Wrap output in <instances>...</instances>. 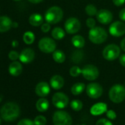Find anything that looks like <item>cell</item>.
Wrapping results in <instances>:
<instances>
[{
	"label": "cell",
	"instance_id": "obj_1",
	"mask_svg": "<svg viewBox=\"0 0 125 125\" xmlns=\"http://www.w3.org/2000/svg\"><path fill=\"white\" fill-rule=\"evenodd\" d=\"M19 114L20 107L16 102H7L0 109V115L3 120L8 122H12L17 119Z\"/></svg>",
	"mask_w": 125,
	"mask_h": 125
},
{
	"label": "cell",
	"instance_id": "obj_2",
	"mask_svg": "<svg viewBox=\"0 0 125 125\" xmlns=\"http://www.w3.org/2000/svg\"><path fill=\"white\" fill-rule=\"evenodd\" d=\"M89 40L95 44H101L105 42L107 38V33L106 30L100 27H95L89 30Z\"/></svg>",
	"mask_w": 125,
	"mask_h": 125
},
{
	"label": "cell",
	"instance_id": "obj_3",
	"mask_svg": "<svg viewBox=\"0 0 125 125\" xmlns=\"http://www.w3.org/2000/svg\"><path fill=\"white\" fill-rule=\"evenodd\" d=\"M45 20L50 24H55L60 22L63 17L62 10L57 6L49 8L45 13Z\"/></svg>",
	"mask_w": 125,
	"mask_h": 125
},
{
	"label": "cell",
	"instance_id": "obj_4",
	"mask_svg": "<svg viewBox=\"0 0 125 125\" xmlns=\"http://www.w3.org/2000/svg\"><path fill=\"white\" fill-rule=\"evenodd\" d=\"M109 98L114 103H121L125 99V88L124 85L116 84L109 91Z\"/></svg>",
	"mask_w": 125,
	"mask_h": 125
},
{
	"label": "cell",
	"instance_id": "obj_5",
	"mask_svg": "<svg viewBox=\"0 0 125 125\" xmlns=\"http://www.w3.org/2000/svg\"><path fill=\"white\" fill-rule=\"evenodd\" d=\"M54 125H72V118L70 114L63 110L56 111L52 117Z\"/></svg>",
	"mask_w": 125,
	"mask_h": 125
},
{
	"label": "cell",
	"instance_id": "obj_6",
	"mask_svg": "<svg viewBox=\"0 0 125 125\" xmlns=\"http://www.w3.org/2000/svg\"><path fill=\"white\" fill-rule=\"evenodd\" d=\"M121 54L120 48L115 44H109L104 47L102 52L103 57L108 60L112 61L116 60Z\"/></svg>",
	"mask_w": 125,
	"mask_h": 125
},
{
	"label": "cell",
	"instance_id": "obj_7",
	"mask_svg": "<svg viewBox=\"0 0 125 125\" xmlns=\"http://www.w3.org/2000/svg\"><path fill=\"white\" fill-rule=\"evenodd\" d=\"M56 43L52 38L45 37L41 38L38 42V48L39 49L46 54L53 53L56 49Z\"/></svg>",
	"mask_w": 125,
	"mask_h": 125
},
{
	"label": "cell",
	"instance_id": "obj_8",
	"mask_svg": "<svg viewBox=\"0 0 125 125\" xmlns=\"http://www.w3.org/2000/svg\"><path fill=\"white\" fill-rule=\"evenodd\" d=\"M82 74L85 80L93 81L99 77V72L96 66L92 64H88L85 66L82 69Z\"/></svg>",
	"mask_w": 125,
	"mask_h": 125
},
{
	"label": "cell",
	"instance_id": "obj_9",
	"mask_svg": "<svg viewBox=\"0 0 125 125\" xmlns=\"http://www.w3.org/2000/svg\"><path fill=\"white\" fill-rule=\"evenodd\" d=\"M52 101L54 107L59 109H62L68 105L69 99L68 96L62 92H57L53 95Z\"/></svg>",
	"mask_w": 125,
	"mask_h": 125
},
{
	"label": "cell",
	"instance_id": "obj_10",
	"mask_svg": "<svg viewBox=\"0 0 125 125\" xmlns=\"http://www.w3.org/2000/svg\"><path fill=\"white\" fill-rule=\"evenodd\" d=\"M65 30L69 34H75L80 31L81 28L80 21L74 17L69 18L64 24Z\"/></svg>",
	"mask_w": 125,
	"mask_h": 125
},
{
	"label": "cell",
	"instance_id": "obj_11",
	"mask_svg": "<svg viewBox=\"0 0 125 125\" xmlns=\"http://www.w3.org/2000/svg\"><path fill=\"white\" fill-rule=\"evenodd\" d=\"M103 93V88L102 85L97 83H89L86 87V94L91 99L99 98Z\"/></svg>",
	"mask_w": 125,
	"mask_h": 125
},
{
	"label": "cell",
	"instance_id": "obj_12",
	"mask_svg": "<svg viewBox=\"0 0 125 125\" xmlns=\"http://www.w3.org/2000/svg\"><path fill=\"white\" fill-rule=\"evenodd\" d=\"M109 32L114 37H121L125 34V24L122 21H115L109 27Z\"/></svg>",
	"mask_w": 125,
	"mask_h": 125
},
{
	"label": "cell",
	"instance_id": "obj_13",
	"mask_svg": "<svg viewBox=\"0 0 125 125\" xmlns=\"http://www.w3.org/2000/svg\"><path fill=\"white\" fill-rule=\"evenodd\" d=\"M113 16L112 13L110 10L105 9H102L99 10L96 14V19L98 21L102 24H108L111 23V21H113Z\"/></svg>",
	"mask_w": 125,
	"mask_h": 125
},
{
	"label": "cell",
	"instance_id": "obj_14",
	"mask_svg": "<svg viewBox=\"0 0 125 125\" xmlns=\"http://www.w3.org/2000/svg\"><path fill=\"white\" fill-rule=\"evenodd\" d=\"M35 58V52L30 48H26L19 54V60L23 63H30Z\"/></svg>",
	"mask_w": 125,
	"mask_h": 125
},
{
	"label": "cell",
	"instance_id": "obj_15",
	"mask_svg": "<svg viewBox=\"0 0 125 125\" xmlns=\"http://www.w3.org/2000/svg\"><path fill=\"white\" fill-rule=\"evenodd\" d=\"M50 92V87L46 82H40L35 87V94L40 97H45L48 96Z\"/></svg>",
	"mask_w": 125,
	"mask_h": 125
},
{
	"label": "cell",
	"instance_id": "obj_16",
	"mask_svg": "<svg viewBox=\"0 0 125 125\" xmlns=\"http://www.w3.org/2000/svg\"><path fill=\"white\" fill-rule=\"evenodd\" d=\"M23 67L21 64L20 62L18 61H13L9 65L8 67V72L10 75L13 77H18L22 73Z\"/></svg>",
	"mask_w": 125,
	"mask_h": 125
},
{
	"label": "cell",
	"instance_id": "obj_17",
	"mask_svg": "<svg viewBox=\"0 0 125 125\" xmlns=\"http://www.w3.org/2000/svg\"><path fill=\"white\" fill-rule=\"evenodd\" d=\"M13 21L8 16H0V32H6L13 27Z\"/></svg>",
	"mask_w": 125,
	"mask_h": 125
},
{
	"label": "cell",
	"instance_id": "obj_18",
	"mask_svg": "<svg viewBox=\"0 0 125 125\" xmlns=\"http://www.w3.org/2000/svg\"><path fill=\"white\" fill-rule=\"evenodd\" d=\"M107 106L104 102H99L94 104L91 108V113L93 115H99L107 112Z\"/></svg>",
	"mask_w": 125,
	"mask_h": 125
},
{
	"label": "cell",
	"instance_id": "obj_19",
	"mask_svg": "<svg viewBox=\"0 0 125 125\" xmlns=\"http://www.w3.org/2000/svg\"><path fill=\"white\" fill-rule=\"evenodd\" d=\"M64 79L60 75H54L50 79V85L51 87L54 90H59L62 88L64 85Z\"/></svg>",
	"mask_w": 125,
	"mask_h": 125
},
{
	"label": "cell",
	"instance_id": "obj_20",
	"mask_svg": "<svg viewBox=\"0 0 125 125\" xmlns=\"http://www.w3.org/2000/svg\"><path fill=\"white\" fill-rule=\"evenodd\" d=\"M43 19L41 14L33 13L29 18V23L33 27H39L43 24Z\"/></svg>",
	"mask_w": 125,
	"mask_h": 125
},
{
	"label": "cell",
	"instance_id": "obj_21",
	"mask_svg": "<svg viewBox=\"0 0 125 125\" xmlns=\"http://www.w3.org/2000/svg\"><path fill=\"white\" fill-rule=\"evenodd\" d=\"M49 107V101L45 98H41L39 99L36 102V109L39 112H45L48 110Z\"/></svg>",
	"mask_w": 125,
	"mask_h": 125
},
{
	"label": "cell",
	"instance_id": "obj_22",
	"mask_svg": "<svg viewBox=\"0 0 125 125\" xmlns=\"http://www.w3.org/2000/svg\"><path fill=\"white\" fill-rule=\"evenodd\" d=\"M72 43L73 44L74 46H75L77 49H81L83 48V46H85V39L82 35H77L73 36V38H72Z\"/></svg>",
	"mask_w": 125,
	"mask_h": 125
},
{
	"label": "cell",
	"instance_id": "obj_23",
	"mask_svg": "<svg viewBox=\"0 0 125 125\" xmlns=\"http://www.w3.org/2000/svg\"><path fill=\"white\" fill-rule=\"evenodd\" d=\"M85 88V85L83 83H77L71 88V92L73 95L77 96L81 94Z\"/></svg>",
	"mask_w": 125,
	"mask_h": 125
},
{
	"label": "cell",
	"instance_id": "obj_24",
	"mask_svg": "<svg viewBox=\"0 0 125 125\" xmlns=\"http://www.w3.org/2000/svg\"><path fill=\"white\" fill-rule=\"evenodd\" d=\"M53 60L58 63H62L66 60V55L63 52L60 50H56L52 53Z\"/></svg>",
	"mask_w": 125,
	"mask_h": 125
},
{
	"label": "cell",
	"instance_id": "obj_25",
	"mask_svg": "<svg viewBox=\"0 0 125 125\" xmlns=\"http://www.w3.org/2000/svg\"><path fill=\"white\" fill-rule=\"evenodd\" d=\"M52 36L55 40H61L65 37V31L60 27H55L52 30Z\"/></svg>",
	"mask_w": 125,
	"mask_h": 125
},
{
	"label": "cell",
	"instance_id": "obj_26",
	"mask_svg": "<svg viewBox=\"0 0 125 125\" xmlns=\"http://www.w3.org/2000/svg\"><path fill=\"white\" fill-rule=\"evenodd\" d=\"M84 57V52L81 50H76L72 55V61L74 63H80Z\"/></svg>",
	"mask_w": 125,
	"mask_h": 125
},
{
	"label": "cell",
	"instance_id": "obj_27",
	"mask_svg": "<svg viewBox=\"0 0 125 125\" xmlns=\"http://www.w3.org/2000/svg\"><path fill=\"white\" fill-rule=\"evenodd\" d=\"M35 38L34 33L30 31H27L24 32V34L23 35V41L27 45H30L33 43L35 41Z\"/></svg>",
	"mask_w": 125,
	"mask_h": 125
},
{
	"label": "cell",
	"instance_id": "obj_28",
	"mask_svg": "<svg viewBox=\"0 0 125 125\" xmlns=\"http://www.w3.org/2000/svg\"><path fill=\"white\" fill-rule=\"evenodd\" d=\"M85 13L88 16H96L98 10L96 8V6H94V5H88L85 7Z\"/></svg>",
	"mask_w": 125,
	"mask_h": 125
},
{
	"label": "cell",
	"instance_id": "obj_29",
	"mask_svg": "<svg viewBox=\"0 0 125 125\" xmlns=\"http://www.w3.org/2000/svg\"><path fill=\"white\" fill-rule=\"evenodd\" d=\"M83 107V102L79 100V99H74L71 102V107L74 110V111H80L82 110Z\"/></svg>",
	"mask_w": 125,
	"mask_h": 125
},
{
	"label": "cell",
	"instance_id": "obj_30",
	"mask_svg": "<svg viewBox=\"0 0 125 125\" xmlns=\"http://www.w3.org/2000/svg\"><path fill=\"white\" fill-rule=\"evenodd\" d=\"M69 74L72 77H77L78 76H80L82 74V69L77 66H72L70 70H69Z\"/></svg>",
	"mask_w": 125,
	"mask_h": 125
},
{
	"label": "cell",
	"instance_id": "obj_31",
	"mask_svg": "<svg viewBox=\"0 0 125 125\" xmlns=\"http://www.w3.org/2000/svg\"><path fill=\"white\" fill-rule=\"evenodd\" d=\"M35 125H45L46 124V118L43 115H38L34 119Z\"/></svg>",
	"mask_w": 125,
	"mask_h": 125
},
{
	"label": "cell",
	"instance_id": "obj_32",
	"mask_svg": "<svg viewBox=\"0 0 125 125\" xmlns=\"http://www.w3.org/2000/svg\"><path fill=\"white\" fill-rule=\"evenodd\" d=\"M19 53L16 51H10L9 53H8V57L10 58V60L12 61H16L18 59H19Z\"/></svg>",
	"mask_w": 125,
	"mask_h": 125
},
{
	"label": "cell",
	"instance_id": "obj_33",
	"mask_svg": "<svg viewBox=\"0 0 125 125\" xmlns=\"http://www.w3.org/2000/svg\"><path fill=\"white\" fill-rule=\"evenodd\" d=\"M17 125H35V124H34V121H32L31 119L23 118L18 122Z\"/></svg>",
	"mask_w": 125,
	"mask_h": 125
},
{
	"label": "cell",
	"instance_id": "obj_34",
	"mask_svg": "<svg viewBox=\"0 0 125 125\" xmlns=\"http://www.w3.org/2000/svg\"><path fill=\"white\" fill-rule=\"evenodd\" d=\"M96 125H113V124L110 120L106 118H100L97 121Z\"/></svg>",
	"mask_w": 125,
	"mask_h": 125
},
{
	"label": "cell",
	"instance_id": "obj_35",
	"mask_svg": "<svg viewBox=\"0 0 125 125\" xmlns=\"http://www.w3.org/2000/svg\"><path fill=\"white\" fill-rule=\"evenodd\" d=\"M86 25L88 28L92 29L96 26V21L93 18H88L86 20Z\"/></svg>",
	"mask_w": 125,
	"mask_h": 125
},
{
	"label": "cell",
	"instance_id": "obj_36",
	"mask_svg": "<svg viewBox=\"0 0 125 125\" xmlns=\"http://www.w3.org/2000/svg\"><path fill=\"white\" fill-rule=\"evenodd\" d=\"M41 31H42L43 32L46 33V32H48L50 30V29H51V25H50V24H49L48 22L44 23V24H43L41 25Z\"/></svg>",
	"mask_w": 125,
	"mask_h": 125
},
{
	"label": "cell",
	"instance_id": "obj_37",
	"mask_svg": "<svg viewBox=\"0 0 125 125\" xmlns=\"http://www.w3.org/2000/svg\"><path fill=\"white\" fill-rule=\"evenodd\" d=\"M107 114V117L111 120H114L116 118V113L115 111H113V110H109L106 112Z\"/></svg>",
	"mask_w": 125,
	"mask_h": 125
},
{
	"label": "cell",
	"instance_id": "obj_38",
	"mask_svg": "<svg viewBox=\"0 0 125 125\" xmlns=\"http://www.w3.org/2000/svg\"><path fill=\"white\" fill-rule=\"evenodd\" d=\"M113 2L115 6H121L125 3V0H113Z\"/></svg>",
	"mask_w": 125,
	"mask_h": 125
},
{
	"label": "cell",
	"instance_id": "obj_39",
	"mask_svg": "<svg viewBox=\"0 0 125 125\" xmlns=\"http://www.w3.org/2000/svg\"><path fill=\"white\" fill-rule=\"evenodd\" d=\"M119 18L121 21H125V8L119 12Z\"/></svg>",
	"mask_w": 125,
	"mask_h": 125
},
{
	"label": "cell",
	"instance_id": "obj_40",
	"mask_svg": "<svg viewBox=\"0 0 125 125\" xmlns=\"http://www.w3.org/2000/svg\"><path fill=\"white\" fill-rule=\"evenodd\" d=\"M119 62L122 66L125 67V54H123L119 57Z\"/></svg>",
	"mask_w": 125,
	"mask_h": 125
},
{
	"label": "cell",
	"instance_id": "obj_41",
	"mask_svg": "<svg viewBox=\"0 0 125 125\" xmlns=\"http://www.w3.org/2000/svg\"><path fill=\"white\" fill-rule=\"evenodd\" d=\"M120 46H121V49H122L123 51H124V52H125V38H123V39H122V41H121V44H120Z\"/></svg>",
	"mask_w": 125,
	"mask_h": 125
},
{
	"label": "cell",
	"instance_id": "obj_42",
	"mask_svg": "<svg viewBox=\"0 0 125 125\" xmlns=\"http://www.w3.org/2000/svg\"><path fill=\"white\" fill-rule=\"evenodd\" d=\"M28 1L31 3H33V4H38V3L41 2L43 0H28Z\"/></svg>",
	"mask_w": 125,
	"mask_h": 125
},
{
	"label": "cell",
	"instance_id": "obj_43",
	"mask_svg": "<svg viewBox=\"0 0 125 125\" xmlns=\"http://www.w3.org/2000/svg\"><path fill=\"white\" fill-rule=\"evenodd\" d=\"M19 46V42L17 41H13L12 42V46L13 47H17Z\"/></svg>",
	"mask_w": 125,
	"mask_h": 125
},
{
	"label": "cell",
	"instance_id": "obj_44",
	"mask_svg": "<svg viewBox=\"0 0 125 125\" xmlns=\"http://www.w3.org/2000/svg\"><path fill=\"white\" fill-rule=\"evenodd\" d=\"M13 27H18V24L13 22Z\"/></svg>",
	"mask_w": 125,
	"mask_h": 125
},
{
	"label": "cell",
	"instance_id": "obj_45",
	"mask_svg": "<svg viewBox=\"0 0 125 125\" xmlns=\"http://www.w3.org/2000/svg\"><path fill=\"white\" fill-rule=\"evenodd\" d=\"M2 98H3V96H2V95H0V102H2Z\"/></svg>",
	"mask_w": 125,
	"mask_h": 125
},
{
	"label": "cell",
	"instance_id": "obj_46",
	"mask_svg": "<svg viewBox=\"0 0 125 125\" xmlns=\"http://www.w3.org/2000/svg\"><path fill=\"white\" fill-rule=\"evenodd\" d=\"M13 1H16V2H19V1H21V0H13Z\"/></svg>",
	"mask_w": 125,
	"mask_h": 125
},
{
	"label": "cell",
	"instance_id": "obj_47",
	"mask_svg": "<svg viewBox=\"0 0 125 125\" xmlns=\"http://www.w3.org/2000/svg\"><path fill=\"white\" fill-rule=\"evenodd\" d=\"M1 123H2V120H1V118H0V125H1Z\"/></svg>",
	"mask_w": 125,
	"mask_h": 125
},
{
	"label": "cell",
	"instance_id": "obj_48",
	"mask_svg": "<svg viewBox=\"0 0 125 125\" xmlns=\"http://www.w3.org/2000/svg\"><path fill=\"white\" fill-rule=\"evenodd\" d=\"M78 125H85V124H78Z\"/></svg>",
	"mask_w": 125,
	"mask_h": 125
}]
</instances>
